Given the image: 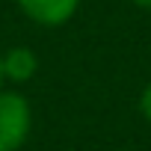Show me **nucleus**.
Instances as JSON below:
<instances>
[{
    "label": "nucleus",
    "instance_id": "f03ea898",
    "mask_svg": "<svg viewBox=\"0 0 151 151\" xmlns=\"http://www.w3.org/2000/svg\"><path fill=\"white\" fill-rule=\"evenodd\" d=\"M18 6L39 27H62L74 18L80 0H18Z\"/></svg>",
    "mask_w": 151,
    "mask_h": 151
},
{
    "label": "nucleus",
    "instance_id": "20e7f679",
    "mask_svg": "<svg viewBox=\"0 0 151 151\" xmlns=\"http://www.w3.org/2000/svg\"><path fill=\"white\" fill-rule=\"evenodd\" d=\"M139 113H142V119L151 124V83H145V89H142V95H139Z\"/></svg>",
    "mask_w": 151,
    "mask_h": 151
},
{
    "label": "nucleus",
    "instance_id": "423d86ee",
    "mask_svg": "<svg viewBox=\"0 0 151 151\" xmlns=\"http://www.w3.org/2000/svg\"><path fill=\"white\" fill-rule=\"evenodd\" d=\"M0 89H3V53H0Z\"/></svg>",
    "mask_w": 151,
    "mask_h": 151
},
{
    "label": "nucleus",
    "instance_id": "f257e3e1",
    "mask_svg": "<svg viewBox=\"0 0 151 151\" xmlns=\"http://www.w3.org/2000/svg\"><path fill=\"white\" fill-rule=\"evenodd\" d=\"M33 130V107L15 89H0V151H21Z\"/></svg>",
    "mask_w": 151,
    "mask_h": 151
},
{
    "label": "nucleus",
    "instance_id": "7ed1b4c3",
    "mask_svg": "<svg viewBox=\"0 0 151 151\" xmlns=\"http://www.w3.org/2000/svg\"><path fill=\"white\" fill-rule=\"evenodd\" d=\"M36 71H39L36 50L18 45V47H9L3 53V80H9V83H27V80L36 77Z\"/></svg>",
    "mask_w": 151,
    "mask_h": 151
},
{
    "label": "nucleus",
    "instance_id": "39448f33",
    "mask_svg": "<svg viewBox=\"0 0 151 151\" xmlns=\"http://www.w3.org/2000/svg\"><path fill=\"white\" fill-rule=\"evenodd\" d=\"M133 3H136L139 9H148V12H151V0H133Z\"/></svg>",
    "mask_w": 151,
    "mask_h": 151
}]
</instances>
